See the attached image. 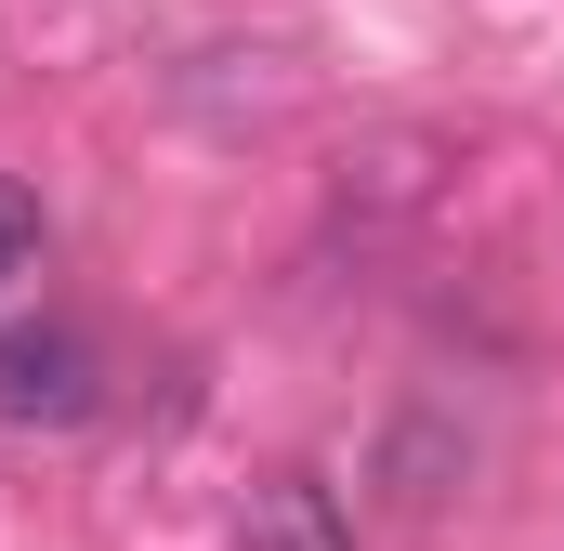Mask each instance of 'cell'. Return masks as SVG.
<instances>
[{
  "label": "cell",
  "mask_w": 564,
  "mask_h": 551,
  "mask_svg": "<svg viewBox=\"0 0 564 551\" xmlns=\"http://www.w3.org/2000/svg\"><path fill=\"white\" fill-rule=\"evenodd\" d=\"M0 420H93V342L79 328H0Z\"/></svg>",
  "instance_id": "1"
},
{
  "label": "cell",
  "mask_w": 564,
  "mask_h": 551,
  "mask_svg": "<svg viewBox=\"0 0 564 551\" xmlns=\"http://www.w3.org/2000/svg\"><path fill=\"white\" fill-rule=\"evenodd\" d=\"M26 250H40V224H26V197L0 184V276H26Z\"/></svg>",
  "instance_id": "2"
}]
</instances>
